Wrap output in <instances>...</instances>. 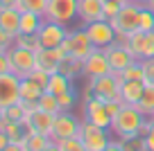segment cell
Listing matches in <instances>:
<instances>
[{
    "label": "cell",
    "mask_w": 154,
    "mask_h": 151,
    "mask_svg": "<svg viewBox=\"0 0 154 151\" xmlns=\"http://www.w3.org/2000/svg\"><path fill=\"white\" fill-rule=\"evenodd\" d=\"M120 106H122V102H116V99H100V97H93V95H86V97H84V104H82V108H84L82 120L111 131L113 115L120 111Z\"/></svg>",
    "instance_id": "1"
},
{
    "label": "cell",
    "mask_w": 154,
    "mask_h": 151,
    "mask_svg": "<svg viewBox=\"0 0 154 151\" xmlns=\"http://www.w3.org/2000/svg\"><path fill=\"white\" fill-rule=\"evenodd\" d=\"M145 120H147V117L138 111V106L122 104L120 111L113 115V122H111V133H113L118 140H120V138L140 135V126L145 124Z\"/></svg>",
    "instance_id": "2"
},
{
    "label": "cell",
    "mask_w": 154,
    "mask_h": 151,
    "mask_svg": "<svg viewBox=\"0 0 154 151\" xmlns=\"http://www.w3.org/2000/svg\"><path fill=\"white\" fill-rule=\"evenodd\" d=\"M140 9H143V5L140 2H131V0L120 7L118 16L109 20L116 29V36H131L134 32H138L140 29Z\"/></svg>",
    "instance_id": "3"
},
{
    "label": "cell",
    "mask_w": 154,
    "mask_h": 151,
    "mask_svg": "<svg viewBox=\"0 0 154 151\" xmlns=\"http://www.w3.org/2000/svg\"><path fill=\"white\" fill-rule=\"evenodd\" d=\"M86 95H93V97H100V99L122 102V97H120V75H118V72H109V75L88 79ZM122 104H125V102H122Z\"/></svg>",
    "instance_id": "4"
},
{
    "label": "cell",
    "mask_w": 154,
    "mask_h": 151,
    "mask_svg": "<svg viewBox=\"0 0 154 151\" xmlns=\"http://www.w3.org/2000/svg\"><path fill=\"white\" fill-rule=\"evenodd\" d=\"M63 52L70 54V57L79 59V61H84V59L88 57V54L95 50V45H93V41L88 38V32L86 27H79V29H72L70 34H68V38L61 43Z\"/></svg>",
    "instance_id": "5"
},
{
    "label": "cell",
    "mask_w": 154,
    "mask_h": 151,
    "mask_svg": "<svg viewBox=\"0 0 154 151\" xmlns=\"http://www.w3.org/2000/svg\"><path fill=\"white\" fill-rule=\"evenodd\" d=\"M77 11H79V0H48V9L43 18L52 23L70 25L77 18Z\"/></svg>",
    "instance_id": "6"
},
{
    "label": "cell",
    "mask_w": 154,
    "mask_h": 151,
    "mask_svg": "<svg viewBox=\"0 0 154 151\" xmlns=\"http://www.w3.org/2000/svg\"><path fill=\"white\" fill-rule=\"evenodd\" d=\"M9 54V63H11V72L20 79L29 75V72L36 68V52L27 50V47H20V45H11L7 50Z\"/></svg>",
    "instance_id": "7"
},
{
    "label": "cell",
    "mask_w": 154,
    "mask_h": 151,
    "mask_svg": "<svg viewBox=\"0 0 154 151\" xmlns=\"http://www.w3.org/2000/svg\"><path fill=\"white\" fill-rule=\"evenodd\" d=\"M79 129H82V120L77 117V115H72L70 111H61V113H57V117H54V126H52L50 138H52L54 142H61V140H66V138L79 135Z\"/></svg>",
    "instance_id": "8"
},
{
    "label": "cell",
    "mask_w": 154,
    "mask_h": 151,
    "mask_svg": "<svg viewBox=\"0 0 154 151\" xmlns=\"http://www.w3.org/2000/svg\"><path fill=\"white\" fill-rule=\"evenodd\" d=\"M79 138L86 144V151H104L109 147L111 138H109V129L95 126V124L82 120V129H79Z\"/></svg>",
    "instance_id": "9"
},
{
    "label": "cell",
    "mask_w": 154,
    "mask_h": 151,
    "mask_svg": "<svg viewBox=\"0 0 154 151\" xmlns=\"http://www.w3.org/2000/svg\"><path fill=\"white\" fill-rule=\"evenodd\" d=\"M38 41L43 47H61V43L68 38L70 29L61 23H52V20H43L41 29H38Z\"/></svg>",
    "instance_id": "10"
},
{
    "label": "cell",
    "mask_w": 154,
    "mask_h": 151,
    "mask_svg": "<svg viewBox=\"0 0 154 151\" xmlns=\"http://www.w3.org/2000/svg\"><path fill=\"white\" fill-rule=\"evenodd\" d=\"M111 70V63H109V57H106V50L102 47H95L86 59H84V77L86 79H95V77H102V75H109Z\"/></svg>",
    "instance_id": "11"
},
{
    "label": "cell",
    "mask_w": 154,
    "mask_h": 151,
    "mask_svg": "<svg viewBox=\"0 0 154 151\" xmlns=\"http://www.w3.org/2000/svg\"><path fill=\"white\" fill-rule=\"evenodd\" d=\"M129 47V52L134 54L138 61H145V59L154 57V32L145 34V32H134L125 43Z\"/></svg>",
    "instance_id": "12"
},
{
    "label": "cell",
    "mask_w": 154,
    "mask_h": 151,
    "mask_svg": "<svg viewBox=\"0 0 154 151\" xmlns=\"http://www.w3.org/2000/svg\"><path fill=\"white\" fill-rule=\"evenodd\" d=\"M20 102V77L14 72L0 75V108H7Z\"/></svg>",
    "instance_id": "13"
},
{
    "label": "cell",
    "mask_w": 154,
    "mask_h": 151,
    "mask_svg": "<svg viewBox=\"0 0 154 151\" xmlns=\"http://www.w3.org/2000/svg\"><path fill=\"white\" fill-rule=\"evenodd\" d=\"M88 32V38L93 41V45L95 47H109L111 43H116V29L113 25L109 23V20H95V23H88L84 25Z\"/></svg>",
    "instance_id": "14"
},
{
    "label": "cell",
    "mask_w": 154,
    "mask_h": 151,
    "mask_svg": "<svg viewBox=\"0 0 154 151\" xmlns=\"http://www.w3.org/2000/svg\"><path fill=\"white\" fill-rule=\"evenodd\" d=\"M104 50H106V57H109L111 70L118 72V75L138 61V59H136L134 54L129 52V47H127V45H120V43H111V45H109V47H104Z\"/></svg>",
    "instance_id": "15"
},
{
    "label": "cell",
    "mask_w": 154,
    "mask_h": 151,
    "mask_svg": "<svg viewBox=\"0 0 154 151\" xmlns=\"http://www.w3.org/2000/svg\"><path fill=\"white\" fill-rule=\"evenodd\" d=\"M54 113H48V111H32V113L25 117V129L27 131H34V133H43V135H50L52 133V126H54Z\"/></svg>",
    "instance_id": "16"
},
{
    "label": "cell",
    "mask_w": 154,
    "mask_h": 151,
    "mask_svg": "<svg viewBox=\"0 0 154 151\" xmlns=\"http://www.w3.org/2000/svg\"><path fill=\"white\" fill-rule=\"evenodd\" d=\"M66 57L63 47H41L36 52V68L45 70L48 75H54L59 70V61Z\"/></svg>",
    "instance_id": "17"
},
{
    "label": "cell",
    "mask_w": 154,
    "mask_h": 151,
    "mask_svg": "<svg viewBox=\"0 0 154 151\" xmlns=\"http://www.w3.org/2000/svg\"><path fill=\"white\" fill-rule=\"evenodd\" d=\"M77 18L82 20V25L104 20V0H79Z\"/></svg>",
    "instance_id": "18"
},
{
    "label": "cell",
    "mask_w": 154,
    "mask_h": 151,
    "mask_svg": "<svg viewBox=\"0 0 154 151\" xmlns=\"http://www.w3.org/2000/svg\"><path fill=\"white\" fill-rule=\"evenodd\" d=\"M145 81H120V97L125 104L136 106L138 99L143 97V90H145Z\"/></svg>",
    "instance_id": "19"
},
{
    "label": "cell",
    "mask_w": 154,
    "mask_h": 151,
    "mask_svg": "<svg viewBox=\"0 0 154 151\" xmlns=\"http://www.w3.org/2000/svg\"><path fill=\"white\" fill-rule=\"evenodd\" d=\"M0 29H5L7 34L16 38L20 32V11L18 9H0Z\"/></svg>",
    "instance_id": "20"
},
{
    "label": "cell",
    "mask_w": 154,
    "mask_h": 151,
    "mask_svg": "<svg viewBox=\"0 0 154 151\" xmlns=\"http://www.w3.org/2000/svg\"><path fill=\"white\" fill-rule=\"evenodd\" d=\"M61 75H66L68 79H77V77H84V61H79V59L70 57V54H66V57L59 61V70Z\"/></svg>",
    "instance_id": "21"
},
{
    "label": "cell",
    "mask_w": 154,
    "mask_h": 151,
    "mask_svg": "<svg viewBox=\"0 0 154 151\" xmlns=\"http://www.w3.org/2000/svg\"><path fill=\"white\" fill-rule=\"evenodd\" d=\"M50 142H52V138H50V135L27 131V133H25V138L20 140V147H23L25 151H43L45 147L50 144Z\"/></svg>",
    "instance_id": "22"
},
{
    "label": "cell",
    "mask_w": 154,
    "mask_h": 151,
    "mask_svg": "<svg viewBox=\"0 0 154 151\" xmlns=\"http://www.w3.org/2000/svg\"><path fill=\"white\" fill-rule=\"evenodd\" d=\"M43 90H45V88H41L36 81H32L29 77H25V79H20V102L36 104L38 97L43 95Z\"/></svg>",
    "instance_id": "23"
},
{
    "label": "cell",
    "mask_w": 154,
    "mask_h": 151,
    "mask_svg": "<svg viewBox=\"0 0 154 151\" xmlns=\"http://www.w3.org/2000/svg\"><path fill=\"white\" fill-rule=\"evenodd\" d=\"M43 16L34 14V11H20V32L18 34H36L43 25Z\"/></svg>",
    "instance_id": "24"
},
{
    "label": "cell",
    "mask_w": 154,
    "mask_h": 151,
    "mask_svg": "<svg viewBox=\"0 0 154 151\" xmlns=\"http://www.w3.org/2000/svg\"><path fill=\"white\" fill-rule=\"evenodd\" d=\"M68 88H72V79H68L66 75H61V72H54V75H50V81H48V93H52L54 97L61 93H66Z\"/></svg>",
    "instance_id": "25"
},
{
    "label": "cell",
    "mask_w": 154,
    "mask_h": 151,
    "mask_svg": "<svg viewBox=\"0 0 154 151\" xmlns=\"http://www.w3.org/2000/svg\"><path fill=\"white\" fill-rule=\"evenodd\" d=\"M138 111L145 115V117H152L154 115V86H145L143 97L138 99Z\"/></svg>",
    "instance_id": "26"
},
{
    "label": "cell",
    "mask_w": 154,
    "mask_h": 151,
    "mask_svg": "<svg viewBox=\"0 0 154 151\" xmlns=\"http://www.w3.org/2000/svg\"><path fill=\"white\" fill-rule=\"evenodd\" d=\"M2 131L9 135L11 142H20L25 138V133H27V129H25L23 122H14V120H7L5 117V126H2Z\"/></svg>",
    "instance_id": "27"
},
{
    "label": "cell",
    "mask_w": 154,
    "mask_h": 151,
    "mask_svg": "<svg viewBox=\"0 0 154 151\" xmlns=\"http://www.w3.org/2000/svg\"><path fill=\"white\" fill-rule=\"evenodd\" d=\"M36 106L41 111H48V113H61V106H59V99L54 97L52 93H48V90H43V95L38 97V102H36Z\"/></svg>",
    "instance_id": "28"
},
{
    "label": "cell",
    "mask_w": 154,
    "mask_h": 151,
    "mask_svg": "<svg viewBox=\"0 0 154 151\" xmlns=\"http://www.w3.org/2000/svg\"><path fill=\"white\" fill-rule=\"evenodd\" d=\"M14 45H20V47H27L32 52H38L41 50V41H38V34H16L14 38Z\"/></svg>",
    "instance_id": "29"
},
{
    "label": "cell",
    "mask_w": 154,
    "mask_h": 151,
    "mask_svg": "<svg viewBox=\"0 0 154 151\" xmlns=\"http://www.w3.org/2000/svg\"><path fill=\"white\" fill-rule=\"evenodd\" d=\"M120 81H145L143 61H136L134 66H129L127 70H122L120 72Z\"/></svg>",
    "instance_id": "30"
},
{
    "label": "cell",
    "mask_w": 154,
    "mask_h": 151,
    "mask_svg": "<svg viewBox=\"0 0 154 151\" xmlns=\"http://www.w3.org/2000/svg\"><path fill=\"white\" fill-rule=\"evenodd\" d=\"M118 140V138H116ZM120 147L122 151H147L145 149V138L143 135H131V138H120Z\"/></svg>",
    "instance_id": "31"
},
{
    "label": "cell",
    "mask_w": 154,
    "mask_h": 151,
    "mask_svg": "<svg viewBox=\"0 0 154 151\" xmlns=\"http://www.w3.org/2000/svg\"><path fill=\"white\" fill-rule=\"evenodd\" d=\"M20 11H34V14L43 16L48 9V0H20Z\"/></svg>",
    "instance_id": "32"
},
{
    "label": "cell",
    "mask_w": 154,
    "mask_h": 151,
    "mask_svg": "<svg viewBox=\"0 0 154 151\" xmlns=\"http://www.w3.org/2000/svg\"><path fill=\"white\" fill-rule=\"evenodd\" d=\"M5 117H7V120H14V122H25V117H27V111H25L23 102L7 106V108H5Z\"/></svg>",
    "instance_id": "33"
},
{
    "label": "cell",
    "mask_w": 154,
    "mask_h": 151,
    "mask_svg": "<svg viewBox=\"0 0 154 151\" xmlns=\"http://www.w3.org/2000/svg\"><path fill=\"white\" fill-rule=\"evenodd\" d=\"M57 99H59L61 111H72V106L77 104V90H75V88H68L66 93L57 95Z\"/></svg>",
    "instance_id": "34"
},
{
    "label": "cell",
    "mask_w": 154,
    "mask_h": 151,
    "mask_svg": "<svg viewBox=\"0 0 154 151\" xmlns=\"http://www.w3.org/2000/svg\"><path fill=\"white\" fill-rule=\"evenodd\" d=\"M138 32H145V34L154 32V11L147 9L145 5H143V9H140V29Z\"/></svg>",
    "instance_id": "35"
},
{
    "label": "cell",
    "mask_w": 154,
    "mask_h": 151,
    "mask_svg": "<svg viewBox=\"0 0 154 151\" xmlns=\"http://www.w3.org/2000/svg\"><path fill=\"white\" fill-rule=\"evenodd\" d=\"M59 147H61L63 151H86V144H84V140L79 135H72V138L61 140V142H59Z\"/></svg>",
    "instance_id": "36"
},
{
    "label": "cell",
    "mask_w": 154,
    "mask_h": 151,
    "mask_svg": "<svg viewBox=\"0 0 154 151\" xmlns=\"http://www.w3.org/2000/svg\"><path fill=\"white\" fill-rule=\"evenodd\" d=\"M27 77H29V79H32V81H36V84L41 86V88H48L50 75H48V72H45V70H38V68H34V70L29 72Z\"/></svg>",
    "instance_id": "37"
},
{
    "label": "cell",
    "mask_w": 154,
    "mask_h": 151,
    "mask_svg": "<svg viewBox=\"0 0 154 151\" xmlns=\"http://www.w3.org/2000/svg\"><path fill=\"white\" fill-rule=\"evenodd\" d=\"M143 70H145V84L154 86V57L143 61Z\"/></svg>",
    "instance_id": "38"
},
{
    "label": "cell",
    "mask_w": 154,
    "mask_h": 151,
    "mask_svg": "<svg viewBox=\"0 0 154 151\" xmlns=\"http://www.w3.org/2000/svg\"><path fill=\"white\" fill-rule=\"evenodd\" d=\"M122 5H118V2H104V20H111L118 16V11H120Z\"/></svg>",
    "instance_id": "39"
},
{
    "label": "cell",
    "mask_w": 154,
    "mask_h": 151,
    "mask_svg": "<svg viewBox=\"0 0 154 151\" xmlns=\"http://www.w3.org/2000/svg\"><path fill=\"white\" fill-rule=\"evenodd\" d=\"M7 72H11L9 54H7V52H0V75H7Z\"/></svg>",
    "instance_id": "40"
},
{
    "label": "cell",
    "mask_w": 154,
    "mask_h": 151,
    "mask_svg": "<svg viewBox=\"0 0 154 151\" xmlns=\"http://www.w3.org/2000/svg\"><path fill=\"white\" fill-rule=\"evenodd\" d=\"M18 7H20V0H0V9H18Z\"/></svg>",
    "instance_id": "41"
},
{
    "label": "cell",
    "mask_w": 154,
    "mask_h": 151,
    "mask_svg": "<svg viewBox=\"0 0 154 151\" xmlns=\"http://www.w3.org/2000/svg\"><path fill=\"white\" fill-rule=\"evenodd\" d=\"M0 45H7V47L14 45V36H11V34H7L5 29H0Z\"/></svg>",
    "instance_id": "42"
},
{
    "label": "cell",
    "mask_w": 154,
    "mask_h": 151,
    "mask_svg": "<svg viewBox=\"0 0 154 151\" xmlns=\"http://www.w3.org/2000/svg\"><path fill=\"white\" fill-rule=\"evenodd\" d=\"M145 138V149L147 151H154V129L147 133V135H143Z\"/></svg>",
    "instance_id": "43"
},
{
    "label": "cell",
    "mask_w": 154,
    "mask_h": 151,
    "mask_svg": "<svg viewBox=\"0 0 154 151\" xmlns=\"http://www.w3.org/2000/svg\"><path fill=\"white\" fill-rule=\"evenodd\" d=\"M9 142H11V140H9V135H7V133L2 131V129H0V151L5 149V147L9 144Z\"/></svg>",
    "instance_id": "44"
},
{
    "label": "cell",
    "mask_w": 154,
    "mask_h": 151,
    "mask_svg": "<svg viewBox=\"0 0 154 151\" xmlns=\"http://www.w3.org/2000/svg\"><path fill=\"white\" fill-rule=\"evenodd\" d=\"M2 151H25V149L20 147V142H9V144H7Z\"/></svg>",
    "instance_id": "45"
},
{
    "label": "cell",
    "mask_w": 154,
    "mask_h": 151,
    "mask_svg": "<svg viewBox=\"0 0 154 151\" xmlns=\"http://www.w3.org/2000/svg\"><path fill=\"white\" fill-rule=\"evenodd\" d=\"M104 151H122V147H120V142H118V140H111L109 147H106Z\"/></svg>",
    "instance_id": "46"
},
{
    "label": "cell",
    "mask_w": 154,
    "mask_h": 151,
    "mask_svg": "<svg viewBox=\"0 0 154 151\" xmlns=\"http://www.w3.org/2000/svg\"><path fill=\"white\" fill-rule=\"evenodd\" d=\"M43 151H63V149H61V147H59V142H54V140H52V142H50V144L45 147Z\"/></svg>",
    "instance_id": "47"
},
{
    "label": "cell",
    "mask_w": 154,
    "mask_h": 151,
    "mask_svg": "<svg viewBox=\"0 0 154 151\" xmlns=\"http://www.w3.org/2000/svg\"><path fill=\"white\" fill-rule=\"evenodd\" d=\"M5 126V108H0V129Z\"/></svg>",
    "instance_id": "48"
},
{
    "label": "cell",
    "mask_w": 154,
    "mask_h": 151,
    "mask_svg": "<svg viewBox=\"0 0 154 151\" xmlns=\"http://www.w3.org/2000/svg\"><path fill=\"white\" fill-rule=\"evenodd\" d=\"M104 2H118V5H127L129 0H104Z\"/></svg>",
    "instance_id": "49"
},
{
    "label": "cell",
    "mask_w": 154,
    "mask_h": 151,
    "mask_svg": "<svg viewBox=\"0 0 154 151\" xmlns=\"http://www.w3.org/2000/svg\"><path fill=\"white\" fill-rule=\"evenodd\" d=\"M145 7H147V9H152V11H154V0H149V2H147V5H145Z\"/></svg>",
    "instance_id": "50"
},
{
    "label": "cell",
    "mask_w": 154,
    "mask_h": 151,
    "mask_svg": "<svg viewBox=\"0 0 154 151\" xmlns=\"http://www.w3.org/2000/svg\"><path fill=\"white\" fill-rule=\"evenodd\" d=\"M131 2H140V5H147L149 0H131Z\"/></svg>",
    "instance_id": "51"
}]
</instances>
